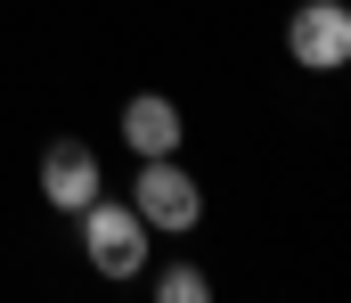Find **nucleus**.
Returning a JSON list of instances; mask_svg holds the SVG:
<instances>
[{"label":"nucleus","mask_w":351,"mask_h":303,"mask_svg":"<svg viewBox=\"0 0 351 303\" xmlns=\"http://www.w3.org/2000/svg\"><path fill=\"white\" fill-rule=\"evenodd\" d=\"M41 197L58 205V213H82L98 197V156H90V139H49V156H41Z\"/></svg>","instance_id":"5"},{"label":"nucleus","mask_w":351,"mask_h":303,"mask_svg":"<svg viewBox=\"0 0 351 303\" xmlns=\"http://www.w3.org/2000/svg\"><path fill=\"white\" fill-rule=\"evenodd\" d=\"M286 58L302 74H343L351 66V0H302L286 16Z\"/></svg>","instance_id":"3"},{"label":"nucleus","mask_w":351,"mask_h":303,"mask_svg":"<svg viewBox=\"0 0 351 303\" xmlns=\"http://www.w3.org/2000/svg\"><path fill=\"white\" fill-rule=\"evenodd\" d=\"M74 221H82V254H90L98 279H139V271H147V254H156L147 238H156V229L139 221V205H114L106 189H98Z\"/></svg>","instance_id":"1"},{"label":"nucleus","mask_w":351,"mask_h":303,"mask_svg":"<svg viewBox=\"0 0 351 303\" xmlns=\"http://www.w3.org/2000/svg\"><path fill=\"white\" fill-rule=\"evenodd\" d=\"M156 295H164V303H204V295H213V279H204L196 262H172V271L156 279Z\"/></svg>","instance_id":"6"},{"label":"nucleus","mask_w":351,"mask_h":303,"mask_svg":"<svg viewBox=\"0 0 351 303\" xmlns=\"http://www.w3.org/2000/svg\"><path fill=\"white\" fill-rule=\"evenodd\" d=\"M123 139H131V156H180L188 115H180L164 91H131V99H123Z\"/></svg>","instance_id":"4"},{"label":"nucleus","mask_w":351,"mask_h":303,"mask_svg":"<svg viewBox=\"0 0 351 303\" xmlns=\"http://www.w3.org/2000/svg\"><path fill=\"white\" fill-rule=\"evenodd\" d=\"M131 205H139V221L164 229V238H188V229L204 221V189H196V172H180L172 156H139Z\"/></svg>","instance_id":"2"}]
</instances>
